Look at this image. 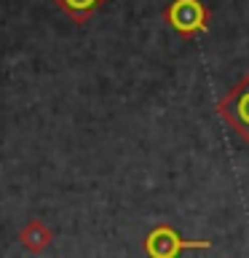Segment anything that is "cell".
Listing matches in <instances>:
<instances>
[{
  "mask_svg": "<svg viewBox=\"0 0 249 258\" xmlns=\"http://www.w3.org/2000/svg\"><path fill=\"white\" fill-rule=\"evenodd\" d=\"M51 237H54L51 229H48L43 221H38V218H32V221L19 231V242L30 250V253H43V250L51 245Z\"/></svg>",
  "mask_w": 249,
  "mask_h": 258,
  "instance_id": "obj_4",
  "label": "cell"
},
{
  "mask_svg": "<svg viewBox=\"0 0 249 258\" xmlns=\"http://www.w3.org/2000/svg\"><path fill=\"white\" fill-rule=\"evenodd\" d=\"M107 0H54L56 8H62L75 24H86Z\"/></svg>",
  "mask_w": 249,
  "mask_h": 258,
  "instance_id": "obj_5",
  "label": "cell"
},
{
  "mask_svg": "<svg viewBox=\"0 0 249 258\" xmlns=\"http://www.w3.org/2000/svg\"><path fill=\"white\" fill-rule=\"evenodd\" d=\"M212 242L209 239H196V242H188L177 234L172 226H156L148 237H145V253L150 258H177L180 250H188V247H209Z\"/></svg>",
  "mask_w": 249,
  "mask_h": 258,
  "instance_id": "obj_3",
  "label": "cell"
},
{
  "mask_svg": "<svg viewBox=\"0 0 249 258\" xmlns=\"http://www.w3.org/2000/svg\"><path fill=\"white\" fill-rule=\"evenodd\" d=\"M217 116H222L233 132L249 143V73L217 102Z\"/></svg>",
  "mask_w": 249,
  "mask_h": 258,
  "instance_id": "obj_2",
  "label": "cell"
},
{
  "mask_svg": "<svg viewBox=\"0 0 249 258\" xmlns=\"http://www.w3.org/2000/svg\"><path fill=\"white\" fill-rule=\"evenodd\" d=\"M164 22L182 38H196L209 30L212 14L201 0H172L164 11Z\"/></svg>",
  "mask_w": 249,
  "mask_h": 258,
  "instance_id": "obj_1",
  "label": "cell"
}]
</instances>
